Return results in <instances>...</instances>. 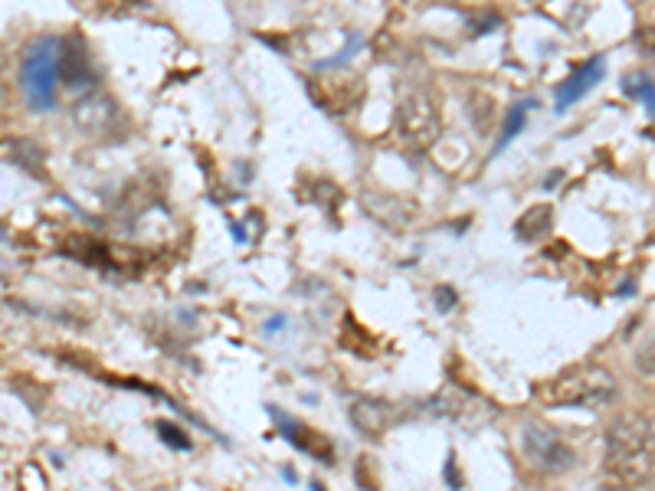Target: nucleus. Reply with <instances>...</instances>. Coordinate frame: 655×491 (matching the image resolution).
<instances>
[{
  "mask_svg": "<svg viewBox=\"0 0 655 491\" xmlns=\"http://www.w3.org/2000/svg\"><path fill=\"white\" fill-rule=\"evenodd\" d=\"M436 301H439V311H449V308H452V305H456V301H459V299H456V292H452V289H446V285H439V289H436Z\"/></svg>",
  "mask_w": 655,
  "mask_h": 491,
  "instance_id": "12",
  "label": "nucleus"
},
{
  "mask_svg": "<svg viewBox=\"0 0 655 491\" xmlns=\"http://www.w3.org/2000/svg\"><path fill=\"white\" fill-rule=\"evenodd\" d=\"M537 108V98H518L515 105H511V112H508L505 125H502V135H498V141H495L492 148V158H498V154H505L508 144L525 131V121H527V112H534Z\"/></svg>",
  "mask_w": 655,
  "mask_h": 491,
  "instance_id": "8",
  "label": "nucleus"
},
{
  "mask_svg": "<svg viewBox=\"0 0 655 491\" xmlns=\"http://www.w3.org/2000/svg\"><path fill=\"white\" fill-rule=\"evenodd\" d=\"M612 396V377L603 367H580L550 384L548 400L564 406H596Z\"/></svg>",
  "mask_w": 655,
  "mask_h": 491,
  "instance_id": "3",
  "label": "nucleus"
},
{
  "mask_svg": "<svg viewBox=\"0 0 655 491\" xmlns=\"http://www.w3.org/2000/svg\"><path fill=\"white\" fill-rule=\"evenodd\" d=\"M285 324H289V318H285V315H272V318L262 324V331H266V334H279Z\"/></svg>",
  "mask_w": 655,
  "mask_h": 491,
  "instance_id": "13",
  "label": "nucleus"
},
{
  "mask_svg": "<svg viewBox=\"0 0 655 491\" xmlns=\"http://www.w3.org/2000/svg\"><path fill=\"white\" fill-rule=\"evenodd\" d=\"M610 442L616 446V471L626 481H649L652 478V426L642 416L619 419L610 432Z\"/></svg>",
  "mask_w": 655,
  "mask_h": 491,
  "instance_id": "2",
  "label": "nucleus"
},
{
  "mask_svg": "<svg viewBox=\"0 0 655 491\" xmlns=\"http://www.w3.org/2000/svg\"><path fill=\"white\" fill-rule=\"evenodd\" d=\"M361 50V36H354V40H347V46H344L338 56H331V59H322V63H315V69H334V66H344L351 56Z\"/></svg>",
  "mask_w": 655,
  "mask_h": 491,
  "instance_id": "11",
  "label": "nucleus"
},
{
  "mask_svg": "<svg viewBox=\"0 0 655 491\" xmlns=\"http://www.w3.org/2000/svg\"><path fill=\"white\" fill-rule=\"evenodd\" d=\"M521 446H525V455L531 459V465L544 471H564L573 462V452L564 446V439L544 426H527L525 436H521Z\"/></svg>",
  "mask_w": 655,
  "mask_h": 491,
  "instance_id": "5",
  "label": "nucleus"
},
{
  "mask_svg": "<svg viewBox=\"0 0 655 491\" xmlns=\"http://www.w3.org/2000/svg\"><path fill=\"white\" fill-rule=\"evenodd\" d=\"M446 481H449L452 488H459V485H462V478H456V465H452V459L446 462Z\"/></svg>",
  "mask_w": 655,
  "mask_h": 491,
  "instance_id": "14",
  "label": "nucleus"
},
{
  "mask_svg": "<svg viewBox=\"0 0 655 491\" xmlns=\"http://www.w3.org/2000/svg\"><path fill=\"white\" fill-rule=\"evenodd\" d=\"M269 416L276 419V426H279V432L285 439H289L295 448H301L305 455H315V459H322L324 465H331V442H324L318 432H312L308 426H301L299 419H292V416H285L279 406H269Z\"/></svg>",
  "mask_w": 655,
  "mask_h": 491,
  "instance_id": "6",
  "label": "nucleus"
},
{
  "mask_svg": "<svg viewBox=\"0 0 655 491\" xmlns=\"http://www.w3.org/2000/svg\"><path fill=\"white\" fill-rule=\"evenodd\" d=\"M633 292H635V282H626V285L616 292V295H633Z\"/></svg>",
  "mask_w": 655,
  "mask_h": 491,
  "instance_id": "15",
  "label": "nucleus"
},
{
  "mask_svg": "<svg viewBox=\"0 0 655 491\" xmlns=\"http://www.w3.org/2000/svg\"><path fill=\"white\" fill-rule=\"evenodd\" d=\"M603 79H606V56L596 53V56H590V59H583V63L554 89V115H564V112L573 108L580 98H587Z\"/></svg>",
  "mask_w": 655,
  "mask_h": 491,
  "instance_id": "4",
  "label": "nucleus"
},
{
  "mask_svg": "<svg viewBox=\"0 0 655 491\" xmlns=\"http://www.w3.org/2000/svg\"><path fill=\"white\" fill-rule=\"evenodd\" d=\"M351 423H354L364 436H380L390 426V406L380 400H357L351 406Z\"/></svg>",
  "mask_w": 655,
  "mask_h": 491,
  "instance_id": "7",
  "label": "nucleus"
},
{
  "mask_svg": "<svg viewBox=\"0 0 655 491\" xmlns=\"http://www.w3.org/2000/svg\"><path fill=\"white\" fill-rule=\"evenodd\" d=\"M623 92L629 98H635V102H642L645 108V118L655 115V98H652V75L645 73V69H639L635 75H629V79H623Z\"/></svg>",
  "mask_w": 655,
  "mask_h": 491,
  "instance_id": "9",
  "label": "nucleus"
},
{
  "mask_svg": "<svg viewBox=\"0 0 655 491\" xmlns=\"http://www.w3.org/2000/svg\"><path fill=\"white\" fill-rule=\"evenodd\" d=\"M158 432H161V439L167 442V446L181 448V452H187V448H190V439H187V432H183L181 426H171V423H158Z\"/></svg>",
  "mask_w": 655,
  "mask_h": 491,
  "instance_id": "10",
  "label": "nucleus"
},
{
  "mask_svg": "<svg viewBox=\"0 0 655 491\" xmlns=\"http://www.w3.org/2000/svg\"><path fill=\"white\" fill-rule=\"evenodd\" d=\"M63 82V36H40L20 59V89L30 112H56Z\"/></svg>",
  "mask_w": 655,
  "mask_h": 491,
  "instance_id": "1",
  "label": "nucleus"
}]
</instances>
